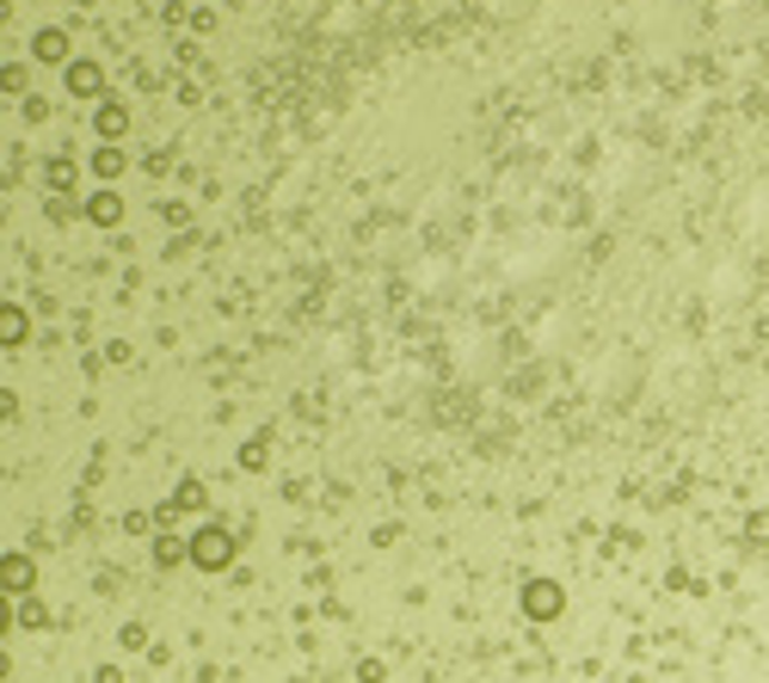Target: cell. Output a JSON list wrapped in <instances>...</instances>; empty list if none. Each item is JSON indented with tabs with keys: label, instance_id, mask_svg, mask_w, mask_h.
I'll return each mask as SVG.
<instances>
[{
	"label": "cell",
	"instance_id": "3",
	"mask_svg": "<svg viewBox=\"0 0 769 683\" xmlns=\"http://www.w3.org/2000/svg\"><path fill=\"white\" fill-rule=\"evenodd\" d=\"M555 585H548V579H536V585H530V616H548V610H555Z\"/></svg>",
	"mask_w": 769,
	"mask_h": 683
},
{
	"label": "cell",
	"instance_id": "5",
	"mask_svg": "<svg viewBox=\"0 0 769 683\" xmlns=\"http://www.w3.org/2000/svg\"><path fill=\"white\" fill-rule=\"evenodd\" d=\"M7 573H13V591L31 585V566H26V561H7Z\"/></svg>",
	"mask_w": 769,
	"mask_h": 683
},
{
	"label": "cell",
	"instance_id": "4",
	"mask_svg": "<svg viewBox=\"0 0 769 683\" xmlns=\"http://www.w3.org/2000/svg\"><path fill=\"white\" fill-rule=\"evenodd\" d=\"M38 56H43V62H62L68 38H62V31H38Z\"/></svg>",
	"mask_w": 769,
	"mask_h": 683
},
{
	"label": "cell",
	"instance_id": "1",
	"mask_svg": "<svg viewBox=\"0 0 769 683\" xmlns=\"http://www.w3.org/2000/svg\"><path fill=\"white\" fill-rule=\"evenodd\" d=\"M191 554H198V566H210V573H216V566L234 561V536H228V530H198V549H191Z\"/></svg>",
	"mask_w": 769,
	"mask_h": 683
},
{
	"label": "cell",
	"instance_id": "2",
	"mask_svg": "<svg viewBox=\"0 0 769 683\" xmlns=\"http://www.w3.org/2000/svg\"><path fill=\"white\" fill-rule=\"evenodd\" d=\"M68 87H74V93H99V68L93 62H74V68H68Z\"/></svg>",
	"mask_w": 769,
	"mask_h": 683
}]
</instances>
